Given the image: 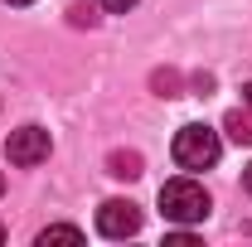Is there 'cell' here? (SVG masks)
I'll list each match as a JSON object with an SVG mask.
<instances>
[{"label": "cell", "instance_id": "52a82bcc", "mask_svg": "<svg viewBox=\"0 0 252 247\" xmlns=\"http://www.w3.org/2000/svg\"><path fill=\"white\" fill-rule=\"evenodd\" d=\"M107 165H112L117 180H136V175H141V155H112Z\"/></svg>", "mask_w": 252, "mask_h": 247}, {"label": "cell", "instance_id": "7c38bea8", "mask_svg": "<svg viewBox=\"0 0 252 247\" xmlns=\"http://www.w3.org/2000/svg\"><path fill=\"white\" fill-rule=\"evenodd\" d=\"M0 243H5V228H0Z\"/></svg>", "mask_w": 252, "mask_h": 247}, {"label": "cell", "instance_id": "9c48e42d", "mask_svg": "<svg viewBox=\"0 0 252 247\" xmlns=\"http://www.w3.org/2000/svg\"><path fill=\"white\" fill-rule=\"evenodd\" d=\"M243 189H248V194H252V165H248V170H243Z\"/></svg>", "mask_w": 252, "mask_h": 247}, {"label": "cell", "instance_id": "4fadbf2b", "mask_svg": "<svg viewBox=\"0 0 252 247\" xmlns=\"http://www.w3.org/2000/svg\"><path fill=\"white\" fill-rule=\"evenodd\" d=\"M0 189H5V175H0Z\"/></svg>", "mask_w": 252, "mask_h": 247}, {"label": "cell", "instance_id": "7a4b0ae2", "mask_svg": "<svg viewBox=\"0 0 252 247\" xmlns=\"http://www.w3.org/2000/svg\"><path fill=\"white\" fill-rule=\"evenodd\" d=\"M170 155H175V165H180V170H209V165H219L223 141H219V131H214V126L194 122V126H180V131H175Z\"/></svg>", "mask_w": 252, "mask_h": 247}, {"label": "cell", "instance_id": "3957f363", "mask_svg": "<svg viewBox=\"0 0 252 247\" xmlns=\"http://www.w3.org/2000/svg\"><path fill=\"white\" fill-rule=\"evenodd\" d=\"M5 155H10V165H44L49 160V131L44 126H20V131H10V141H5Z\"/></svg>", "mask_w": 252, "mask_h": 247}, {"label": "cell", "instance_id": "8fae6325", "mask_svg": "<svg viewBox=\"0 0 252 247\" xmlns=\"http://www.w3.org/2000/svg\"><path fill=\"white\" fill-rule=\"evenodd\" d=\"M10 5H34V0H10Z\"/></svg>", "mask_w": 252, "mask_h": 247}, {"label": "cell", "instance_id": "5b68a950", "mask_svg": "<svg viewBox=\"0 0 252 247\" xmlns=\"http://www.w3.org/2000/svg\"><path fill=\"white\" fill-rule=\"evenodd\" d=\"M228 136H233V141H238V146H252V117L248 112H228Z\"/></svg>", "mask_w": 252, "mask_h": 247}, {"label": "cell", "instance_id": "277c9868", "mask_svg": "<svg viewBox=\"0 0 252 247\" xmlns=\"http://www.w3.org/2000/svg\"><path fill=\"white\" fill-rule=\"evenodd\" d=\"M97 233L102 238H136L141 233V209L131 199H107L97 209Z\"/></svg>", "mask_w": 252, "mask_h": 247}, {"label": "cell", "instance_id": "ba28073f", "mask_svg": "<svg viewBox=\"0 0 252 247\" xmlns=\"http://www.w3.org/2000/svg\"><path fill=\"white\" fill-rule=\"evenodd\" d=\"M97 5H102V10H112V15H126L136 0H97Z\"/></svg>", "mask_w": 252, "mask_h": 247}, {"label": "cell", "instance_id": "6da1fadb", "mask_svg": "<svg viewBox=\"0 0 252 247\" xmlns=\"http://www.w3.org/2000/svg\"><path fill=\"white\" fill-rule=\"evenodd\" d=\"M209 189L199 185V180H170V185H160V214L170 218V223H180V228H189V223H204L209 218Z\"/></svg>", "mask_w": 252, "mask_h": 247}, {"label": "cell", "instance_id": "30bf717a", "mask_svg": "<svg viewBox=\"0 0 252 247\" xmlns=\"http://www.w3.org/2000/svg\"><path fill=\"white\" fill-rule=\"evenodd\" d=\"M243 102H248V112H252V83H248V88H243Z\"/></svg>", "mask_w": 252, "mask_h": 247}, {"label": "cell", "instance_id": "8992f818", "mask_svg": "<svg viewBox=\"0 0 252 247\" xmlns=\"http://www.w3.org/2000/svg\"><path fill=\"white\" fill-rule=\"evenodd\" d=\"M49 243H83V228L54 223V228H44V233H39V247H49Z\"/></svg>", "mask_w": 252, "mask_h": 247}]
</instances>
